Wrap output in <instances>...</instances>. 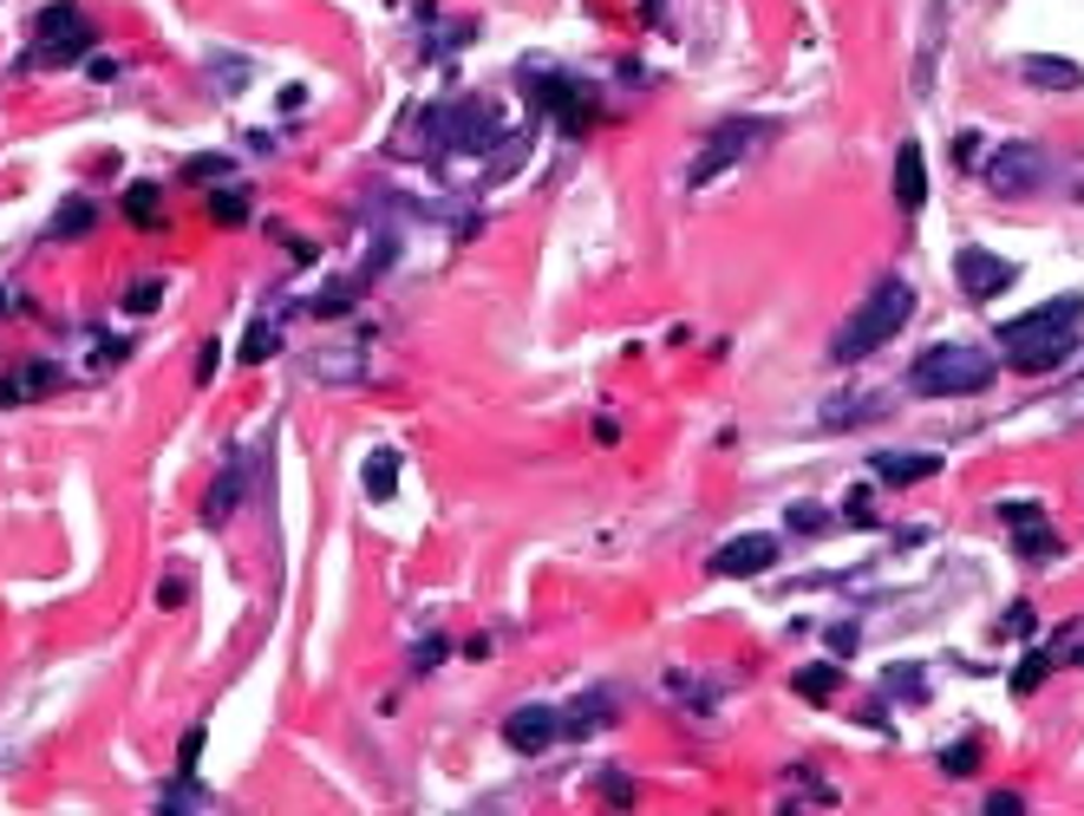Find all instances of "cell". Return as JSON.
Segmentation results:
<instances>
[{
	"label": "cell",
	"instance_id": "6",
	"mask_svg": "<svg viewBox=\"0 0 1084 816\" xmlns=\"http://www.w3.org/2000/svg\"><path fill=\"white\" fill-rule=\"evenodd\" d=\"M987 183H994L1000 196L1039 190V183H1046V150H1039V144H1000V150L987 157Z\"/></svg>",
	"mask_w": 1084,
	"mask_h": 816
},
{
	"label": "cell",
	"instance_id": "8",
	"mask_svg": "<svg viewBox=\"0 0 1084 816\" xmlns=\"http://www.w3.org/2000/svg\"><path fill=\"white\" fill-rule=\"evenodd\" d=\"M556 739H562V713L556 706H516L503 719V745L510 752H549Z\"/></svg>",
	"mask_w": 1084,
	"mask_h": 816
},
{
	"label": "cell",
	"instance_id": "27",
	"mask_svg": "<svg viewBox=\"0 0 1084 816\" xmlns=\"http://www.w3.org/2000/svg\"><path fill=\"white\" fill-rule=\"evenodd\" d=\"M981 811H987V816H1020V811H1026V797H1020V791H994Z\"/></svg>",
	"mask_w": 1084,
	"mask_h": 816
},
{
	"label": "cell",
	"instance_id": "30",
	"mask_svg": "<svg viewBox=\"0 0 1084 816\" xmlns=\"http://www.w3.org/2000/svg\"><path fill=\"white\" fill-rule=\"evenodd\" d=\"M981 765V745H954V752H941V771H974Z\"/></svg>",
	"mask_w": 1084,
	"mask_h": 816
},
{
	"label": "cell",
	"instance_id": "25",
	"mask_svg": "<svg viewBox=\"0 0 1084 816\" xmlns=\"http://www.w3.org/2000/svg\"><path fill=\"white\" fill-rule=\"evenodd\" d=\"M85 229H92V203L78 196V203H65V209H59V229H52V235H85Z\"/></svg>",
	"mask_w": 1084,
	"mask_h": 816
},
{
	"label": "cell",
	"instance_id": "19",
	"mask_svg": "<svg viewBox=\"0 0 1084 816\" xmlns=\"http://www.w3.org/2000/svg\"><path fill=\"white\" fill-rule=\"evenodd\" d=\"M209 222L242 229V222H248V196H242V190H216V196H209Z\"/></svg>",
	"mask_w": 1084,
	"mask_h": 816
},
{
	"label": "cell",
	"instance_id": "31",
	"mask_svg": "<svg viewBox=\"0 0 1084 816\" xmlns=\"http://www.w3.org/2000/svg\"><path fill=\"white\" fill-rule=\"evenodd\" d=\"M216 366H222V346H216V340H203V353H196V379L209 386V379H216Z\"/></svg>",
	"mask_w": 1084,
	"mask_h": 816
},
{
	"label": "cell",
	"instance_id": "15",
	"mask_svg": "<svg viewBox=\"0 0 1084 816\" xmlns=\"http://www.w3.org/2000/svg\"><path fill=\"white\" fill-rule=\"evenodd\" d=\"M124 216H131L137 229H163V196H157V183H131V190H124Z\"/></svg>",
	"mask_w": 1084,
	"mask_h": 816
},
{
	"label": "cell",
	"instance_id": "12",
	"mask_svg": "<svg viewBox=\"0 0 1084 816\" xmlns=\"http://www.w3.org/2000/svg\"><path fill=\"white\" fill-rule=\"evenodd\" d=\"M869 471H876L882 484H922V477L941 471V458H935V451H876Z\"/></svg>",
	"mask_w": 1084,
	"mask_h": 816
},
{
	"label": "cell",
	"instance_id": "3",
	"mask_svg": "<svg viewBox=\"0 0 1084 816\" xmlns=\"http://www.w3.org/2000/svg\"><path fill=\"white\" fill-rule=\"evenodd\" d=\"M987 386H994V353L967 346V340H941L909 366V392H922V399H967Z\"/></svg>",
	"mask_w": 1084,
	"mask_h": 816
},
{
	"label": "cell",
	"instance_id": "18",
	"mask_svg": "<svg viewBox=\"0 0 1084 816\" xmlns=\"http://www.w3.org/2000/svg\"><path fill=\"white\" fill-rule=\"evenodd\" d=\"M235 503H242V471H235V464H229V471H222V477H216V490H209V503H203V523H222V516H229V510H235Z\"/></svg>",
	"mask_w": 1084,
	"mask_h": 816
},
{
	"label": "cell",
	"instance_id": "29",
	"mask_svg": "<svg viewBox=\"0 0 1084 816\" xmlns=\"http://www.w3.org/2000/svg\"><path fill=\"white\" fill-rule=\"evenodd\" d=\"M444 654H451V647H444V634H431V641H425V647L412 654V667H418V673H431V667H438Z\"/></svg>",
	"mask_w": 1084,
	"mask_h": 816
},
{
	"label": "cell",
	"instance_id": "11",
	"mask_svg": "<svg viewBox=\"0 0 1084 816\" xmlns=\"http://www.w3.org/2000/svg\"><path fill=\"white\" fill-rule=\"evenodd\" d=\"M896 203H902V209H922V203H928V157H922L915 137L896 150Z\"/></svg>",
	"mask_w": 1084,
	"mask_h": 816
},
{
	"label": "cell",
	"instance_id": "1",
	"mask_svg": "<svg viewBox=\"0 0 1084 816\" xmlns=\"http://www.w3.org/2000/svg\"><path fill=\"white\" fill-rule=\"evenodd\" d=\"M1079 320H1084L1079 294H1059V301H1046V307L1007 320V327H1000V346H1007L1013 373H1052V366H1065V353L1079 346Z\"/></svg>",
	"mask_w": 1084,
	"mask_h": 816
},
{
	"label": "cell",
	"instance_id": "26",
	"mask_svg": "<svg viewBox=\"0 0 1084 816\" xmlns=\"http://www.w3.org/2000/svg\"><path fill=\"white\" fill-rule=\"evenodd\" d=\"M595 784H601V797H608V804H614V811H628V804H634V784H628V778H621V771H601V778H595Z\"/></svg>",
	"mask_w": 1084,
	"mask_h": 816
},
{
	"label": "cell",
	"instance_id": "24",
	"mask_svg": "<svg viewBox=\"0 0 1084 816\" xmlns=\"http://www.w3.org/2000/svg\"><path fill=\"white\" fill-rule=\"evenodd\" d=\"M163 301V281L150 275V281H137V288H124V314H150Z\"/></svg>",
	"mask_w": 1084,
	"mask_h": 816
},
{
	"label": "cell",
	"instance_id": "5",
	"mask_svg": "<svg viewBox=\"0 0 1084 816\" xmlns=\"http://www.w3.org/2000/svg\"><path fill=\"white\" fill-rule=\"evenodd\" d=\"M954 281H961L967 301H1000V294L1020 281V268H1013L1007 255H994V248H961V255H954Z\"/></svg>",
	"mask_w": 1084,
	"mask_h": 816
},
{
	"label": "cell",
	"instance_id": "9",
	"mask_svg": "<svg viewBox=\"0 0 1084 816\" xmlns=\"http://www.w3.org/2000/svg\"><path fill=\"white\" fill-rule=\"evenodd\" d=\"M778 562V536H732L726 549H712V575H765Z\"/></svg>",
	"mask_w": 1084,
	"mask_h": 816
},
{
	"label": "cell",
	"instance_id": "10",
	"mask_svg": "<svg viewBox=\"0 0 1084 816\" xmlns=\"http://www.w3.org/2000/svg\"><path fill=\"white\" fill-rule=\"evenodd\" d=\"M941 39H948V0H928V20H922V52H915V92H935Z\"/></svg>",
	"mask_w": 1084,
	"mask_h": 816
},
{
	"label": "cell",
	"instance_id": "17",
	"mask_svg": "<svg viewBox=\"0 0 1084 816\" xmlns=\"http://www.w3.org/2000/svg\"><path fill=\"white\" fill-rule=\"evenodd\" d=\"M896 399H837V405H824V425H863V418H882Z\"/></svg>",
	"mask_w": 1084,
	"mask_h": 816
},
{
	"label": "cell",
	"instance_id": "23",
	"mask_svg": "<svg viewBox=\"0 0 1084 816\" xmlns=\"http://www.w3.org/2000/svg\"><path fill=\"white\" fill-rule=\"evenodd\" d=\"M392 477H399V458H392V451H373V458H366V490H373V497H392Z\"/></svg>",
	"mask_w": 1084,
	"mask_h": 816
},
{
	"label": "cell",
	"instance_id": "33",
	"mask_svg": "<svg viewBox=\"0 0 1084 816\" xmlns=\"http://www.w3.org/2000/svg\"><path fill=\"white\" fill-rule=\"evenodd\" d=\"M791 529H824V510L817 503H791Z\"/></svg>",
	"mask_w": 1084,
	"mask_h": 816
},
{
	"label": "cell",
	"instance_id": "16",
	"mask_svg": "<svg viewBox=\"0 0 1084 816\" xmlns=\"http://www.w3.org/2000/svg\"><path fill=\"white\" fill-rule=\"evenodd\" d=\"M837 686H843V673H837L830 660H817V667H797V693H804L811 706H830V699H837Z\"/></svg>",
	"mask_w": 1084,
	"mask_h": 816
},
{
	"label": "cell",
	"instance_id": "34",
	"mask_svg": "<svg viewBox=\"0 0 1084 816\" xmlns=\"http://www.w3.org/2000/svg\"><path fill=\"white\" fill-rule=\"evenodd\" d=\"M222 170H229L222 157H196V163H190V176H196V183H209V176H222Z\"/></svg>",
	"mask_w": 1084,
	"mask_h": 816
},
{
	"label": "cell",
	"instance_id": "21",
	"mask_svg": "<svg viewBox=\"0 0 1084 816\" xmlns=\"http://www.w3.org/2000/svg\"><path fill=\"white\" fill-rule=\"evenodd\" d=\"M1013 549H1020L1026 562H1052V556H1059V543H1052V529H1046V523H1026V529L1013 536Z\"/></svg>",
	"mask_w": 1084,
	"mask_h": 816
},
{
	"label": "cell",
	"instance_id": "32",
	"mask_svg": "<svg viewBox=\"0 0 1084 816\" xmlns=\"http://www.w3.org/2000/svg\"><path fill=\"white\" fill-rule=\"evenodd\" d=\"M843 510H850V523H869V516H876V497H869V490H850Z\"/></svg>",
	"mask_w": 1084,
	"mask_h": 816
},
{
	"label": "cell",
	"instance_id": "22",
	"mask_svg": "<svg viewBox=\"0 0 1084 816\" xmlns=\"http://www.w3.org/2000/svg\"><path fill=\"white\" fill-rule=\"evenodd\" d=\"M1052 680V654H1026L1020 667H1013V693H1039Z\"/></svg>",
	"mask_w": 1084,
	"mask_h": 816
},
{
	"label": "cell",
	"instance_id": "2",
	"mask_svg": "<svg viewBox=\"0 0 1084 816\" xmlns=\"http://www.w3.org/2000/svg\"><path fill=\"white\" fill-rule=\"evenodd\" d=\"M909 314H915V288H909L902 275H882V281L856 301V314L843 320V333L830 340V353H837L843 366H856V360L882 353V346L909 327Z\"/></svg>",
	"mask_w": 1084,
	"mask_h": 816
},
{
	"label": "cell",
	"instance_id": "14",
	"mask_svg": "<svg viewBox=\"0 0 1084 816\" xmlns=\"http://www.w3.org/2000/svg\"><path fill=\"white\" fill-rule=\"evenodd\" d=\"M529 92H536V105H549L562 124H582V118H588V105H582V92H575L569 78H529Z\"/></svg>",
	"mask_w": 1084,
	"mask_h": 816
},
{
	"label": "cell",
	"instance_id": "7",
	"mask_svg": "<svg viewBox=\"0 0 1084 816\" xmlns=\"http://www.w3.org/2000/svg\"><path fill=\"white\" fill-rule=\"evenodd\" d=\"M758 144V124L752 118H732V124H719L712 137H706V150L693 157V183H712V176H726L745 150Z\"/></svg>",
	"mask_w": 1084,
	"mask_h": 816
},
{
	"label": "cell",
	"instance_id": "4",
	"mask_svg": "<svg viewBox=\"0 0 1084 816\" xmlns=\"http://www.w3.org/2000/svg\"><path fill=\"white\" fill-rule=\"evenodd\" d=\"M85 46H92V20H85L72 0H59V7H46V13H39L33 59H78Z\"/></svg>",
	"mask_w": 1084,
	"mask_h": 816
},
{
	"label": "cell",
	"instance_id": "20",
	"mask_svg": "<svg viewBox=\"0 0 1084 816\" xmlns=\"http://www.w3.org/2000/svg\"><path fill=\"white\" fill-rule=\"evenodd\" d=\"M275 353H281V333H275L268 320H255V327L242 333V360H248V366H261V360H275Z\"/></svg>",
	"mask_w": 1084,
	"mask_h": 816
},
{
	"label": "cell",
	"instance_id": "28",
	"mask_svg": "<svg viewBox=\"0 0 1084 816\" xmlns=\"http://www.w3.org/2000/svg\"><path fill=\"white\" fill-rule=\"evenodd\" d=\"M1000 516H1007L1013 529H1026V523H1039V503H1026V497L1013 503V497H1007V503H1000Z\"/></svg>",
	"mask_w": 1084,
	"mask_h": 816
},
{
	"label": "cell",
	"instance_id": "13",
	"mask_svg": "<svg viewBox=\"0 0 1084 816\" xmlns=\"http://www.w3.org/2000/svg\"><path fill=\"white\" fill-rule=\"evenodd\" d=\"M1020 72H1026V85H1039V92H1072V85H1084L1079 65H1072V59H1052V52H1033Z\"/></svg>",
	"mask_w": 1084,
	"mask_h": 816
}]
</instances>
